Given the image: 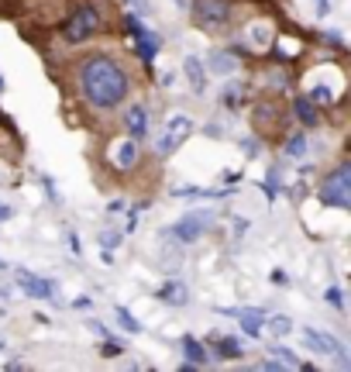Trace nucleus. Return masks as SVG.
<instances>
[{
    "label": "nucleus",
    "instance_id": "nucleus-1",
    "mask_svg": "<svg viewBox=\"0 0 351 372\" xmlns=\"http://www.w3.org/2000/svg\"><path fill=\"white\" fill-rule=\"evenodd\" d=\"M80 90L93 107L110 110L124 103V96L131 90V76L114 56H89L80 66Z\"/></svg>",
    "mask_w": 351,
    "mask_h": 372
},
{
    "label": "nucleus",
    "instance_id": "nucleus-2",
    "mask_svg": "<svg viewBox=\"0 0 351 372\" xmlns=\"http://www.w3.org/2000/svg\"><path fill=\"white\" fill-rule=\"evenodd\" d=\"M320 203H324V207H341V210L351 207V166L348 162H341V166L324 180V186H320Z\"/></svg>",
    "mask_w": 351,
    "mask_h": 372
},
{
    "label": "nucleus",
    "instance_id": "nucleus-3",
    "mask_svg": "<svg viewBox=\"0 0 351 372\" xmlns=\"http://www.w3.org/2000/svg\"><path fill=\"white\" fill-rule=\"evenodd\" d=\"M193 131V117L189 114H173L169 121H166V128L159 131V142H155V152L166 159V155H173L176 149L186 142V135Z\"/></svg>",
    "mask_w": 351,
    "mask_h": 372
},
{
    "label": "nucleus",
    "instance_id": "nucleus-4",
    "mask_svg": "<svg viewBox=\"0 0 351 372\" xmlns=\"http://www.w3.org/2000/svg\"><path fill=\"white\" fill-rule=\"evenodd\" d=\"M210 224H214V214L210 210H196V214H186L182 221H176L173 228H169V235L179 238L182 245H193V242H200L210 231Z\"/></svg>",
    "mask_w": 351,
    "mask_h": 372
},
{
    "label": "nucleus",
    "instance_id": "nucleus-5",
    "mask_svg": "<svg viewBox=\"0 0 351 372\" xmlns=\"http://www.w3.org/2000/svg\"><path fill=\"white\" fill-rule=\"evenodd\" d=\"M62 31H66V42H83V38H89L93 31H100V10L89 7V3L76 7V14L66 21Z\"/></svg>",
    "mask_w": 351,
    "mask_h": 372
},
{
    "label": "nucleus",
    "instance_id": "nucleus-6",
    "mask_svg": "<svg viewBox=\"0 0 351 372\" xmlns=\"http://www.w3.org/2000/svg\"><path fill=\"white\" fill-rule=\"evenodd\" d=\"M193 21L200 28H224L231 21V3L228 0H193Z\"/></svg>",
    "mask_w": 351,
    "mask_h": 372
},
{
    "label": "nucleus",
    "instance_id": "nucleus-7",
    "mask_svg": "<svg viewBox=\"0 0 351 372\" xmlns=\"http://www.w3.org/2000/svg\"><path fill=\"white\" fill-rule=\"evenodd\" d=\"M124 21H128V31H131V38H135V52H138V59L152 62V59H155V52H159V45H162V42H159V35H155V31H148L135 10H131Z\"/></svg>",
    "mask_w": 351,
    "mask_h": 372
},
{
    "label": "nucleus",
    "instance_id": "nucleus-8",
    "mask_svg": "<svg viewBox=\"0 0 351 372\" xmlns=\"http://www.w3.org/2000/svg\"><path fill=\"white\" fill-rule=\"evenodd\" d=\"M303 341L314 348V352H320V355H331L341 369H348V355H345V345L334 338V335H327V331H314V328H303Z\"/></svg>",
    "mask_w": 351,
    "mask_h": 372
},
{
    "label": "nucleus",
    "instance_id": "nucleus-9",
    "mask_svg": "<svg viewBox=\"0 0 351 372\" xmlns=\"http://www.w3.org/2000/svg\"><path fill=\"white\" fill-rule=\"evenodd\" d=\"M17 286H21L28 296H35V300H52V296H55V286H52L49 279L35 276V273H28V269H17Z\"/></svg>",
    "mask_w": 351,
    "mask_h": 372
},
{
    "label": "nucleus",
    "instance_id": "nucleus-10",
    "mask_svg": "<svg viewBox=\"0 0 351 372\" xmlns=\"http://www.w3.org/2000/svg\"><path fill=\"white\" fill-rule=\"evenodd\" d=\"M135 162H138V145H135V138H131V135L110 145V166H114V169H121V173H124V169H131Z\"/></svg>",
    "mask_w": 351,
    "mask_h": 372
},
{
    "label": "nucleus",
    "instance_id": "nucleus-11",
    "mask_svg": "<svg viewBox=\"0 0 351 372\" xmlns=\"http://www.w3.org/2000/svg\"><path fill=\"white\" fill-rule=\"evenodd\" d=\"M124 128H128L131 138H145V135H148V114H145L142 103H131V107H128V114H124Z\"/></svg>",
    "mask_w": 351,
    "mask_h": 372
},
{
    "label": "nucleus",
    "instance_id": "nucleus-12",
    "mask_svg": "<svg viewBox=\"0 0 351 372\" xmlns=\"http://www.w3.org/2000/svg\"><path fill=\"white\" fill-rule=\"evenodd\" d=\"M207 66H210V73L214 76H231V73H238V56H228V52H221V49H214L210 56H207Z\"/></svg>",
    "mask_w": 351,
    "mask_h": 372
},
{
    "label": "nucleus",
    "instance_id": "nucleus-13",
    "mask_svg": "<svg viewBox=\"0 0 351 372\" xmlns=\"http://www.w3.org/2000/svg\"><path fill=\"white\" fill-rule=\"evenodd\" d=\"M182 69H186V80H189V87L196 93L207 90V69H203V62L196 59V56H186L182 59Z\"/></svg>",
    "mask_w": 351,
    "mask_h": 372
},
{
    "label": "nucleus",
    "instance_id": "nucleus-14",
    "mask_svg": "<svg viewBox=\"0 0 351 372\" xmlns=\"http://www.w3.org/2000/svg\"><path fill=\"white\" fill-rule=\"evenodd\" d=\"M234 317L241 321L245 335H252V338H259V335H262V324H265L262 310H234Z\"/></svg>",
    "mask_w": 351,
    "mask_h": 372
},
{
    "label": "nucleus",
    "instance_id": "nucleus-15",
    "mask_svg": "<svg viewBox=\"0 0 351 372\" xmlns=\"http://www.w3.org/2000/svg\"><path fill=\"white\" fill-rule=\"evenodd\" d=\"M210 348H214L221 359H241V355H245V348H241L238 338H210Z\"/></svg>",
    "mask_w": 351,
    "mask_h": 372
},
{
    "label": "nucleus",
    "instance_id": "nucleus-16",
    "mask_svg": "<svg viewBox=\"0 0 351 372\" xmlns=\"http://www.w3.org/2000/svg\"><path fill=\"white\" fill-rule=\"evenodd\" d=\"M293 114H296L307 128H310V124H317V107H314V100H310V96H296V100H293Z\"/></svg>",
    "mask_w": 351,
    "mask_h": 372
},
{
    "label": "nucleus",
    "instance_id": "nucleus-17",
    "mask_svg": "<svg viewBox=\"0 0 351 372\" xmlns=\"http://www.w3.org/2000/svg\"><path fill=\"white\" fill-rule=\"evenodd\" d=\"M182 352H186V362H193V366H207V362H210L207 348H203L196 338H182Z\"/></svg>",
    "mask_w": 351,
    "mask_h": 372
},
{
    "label": "nucleus",
    "instance_id": "nucleus-18",
    "mask_svg": "<svg viewBox=\"0 0 351 372\" xmlns=\"http://www.w3.org/2000/svg\"><path fill=\"white\" fill-rule=\"evenodd\" d=\"M159 300H166V303H176V307H179V303H186L189 296H186V286L173 279V282H166V286L159 289Z\"/></svg>",
    "mask_w": 351,
    "mask_h": 372
},
{
    "label": "nucleus",
    "instance_id": "nucleus-19",
    "mask_svg": "<svg viewBox=\"0 0 351 372\" xmlns=\"http://www.w3.org/2000/svg\"><path fill=\"white\" fill-rule=\"evenodd\" d=\"M268 359H275V362H279L282 369H300V366H303V362H300V359H296L293 352H289V348H282V345L268 348Z\"/></svg>",
    "mask_w": 351,
    "mask_h": 372
},
{
    "label": "nucleus",
    "instance_id": "nucleus-20",
    "mask_svg": "<svg viewBox=\"0 0 351 372\" xmlns=\"http://www.w3.org/2000/svg\"><path fill=\"white\" fill-rule=\"evenodd\" d=\"M303 152H307V138H303V131L289 135V138H286V159H303Z\"/></svg>",
    "mask_w": 351,
    "mask_h": 372
},
{
    "label": "nucleus",
    "instance_id": "nucleus-21",
    "mask_svg": "<svg viewBox=\"0 0 351 372\" xmlns=\"http://www.w3.org/2000/svg\"><path fill=\"white\" fill-rule=\"evenodd\" d=\"M289 331H293V321H289V317H282V314H279V317H268V335H279V338H282V335H289Z\"/></svg>",
    "mask_w": 351,
    "mask_h": 372
},
{
    "label": "nucleus",
    "instance_id": "nucleus-22",
    "mask_svg": "<svg viewBox=\"0 0 351 372\" xmlns=\"http://www.w3.org/2000/svg\"><path fill=\"white\" fill-rule=\"evenodd\" d=\"M117 321H121V328H124V331H131V335H142V324H138V321H135V317H131L124 307H117Z\"/></svg>",
    "mask_w": 351,
    "mask_h": 372
},
{
    "label": "nucleus",
    "instance_id": "nucleus-23",
    "mask_svg": "<svg viewBox=\"0 0 351 372\" xmlns=\"http://www.w3.org/2000/svg\"><path fill=\"white\" fill-rule=\"evenodd\" d=\"M262 193L268 200H275V193H279V169H268V176H265V186Z\"/></svg>",
    "mask_w": 351,
    "mask_h": 372
},
{
    "label": "nucleus",
    "instance_id": "nucleus-24",
    "mask_svg": "<svg viewBox=\"0 0 351 372\" xmlns=\"http://www.w3.org/2000/svg\"><path fill=\"white\" fill-rule=\"evenodd\" d=\"M310 100H314V103H331V100H334V90H327V87H314Z\"/></svg>",
    "mask_w": 351,
    "mask_h": 372
},
{
    "label": "nucleus",
    "instance_id": "nucleus-25",
    "mask_svg": "<svg viewBox=\"0 0 351 372\" xmlns=\"http://www.w3.org/2000/svg\"><path fill=\"white\" fill-rule=\"evenodd\" d=\"M117 245H121V235H117V231L100 235V248H107V252H110V248H117Z\"/></svg>",
    "mask_w": 351,
    "mask_h": 372
},
{
    "label": "nucleus",
    "instance_id": "nucleus-26",
    "mask_svg": "<svg viewBox=\"0 0 351 372\" xmlns=\"http://www.w3.org/2000/svg\"><path fill=\"white\" fill-rule=\"evenodd\" d=\"M252 38H255L259 45H268V28H265V24H255V28H252Z\"/></svg>",
    "mask_w": 351,
    "mask_h": 372
},
{
    "label": "nucleus",
    "instance_id": "nucleus-27",
    "mask_svg": "<svg viewBox=\"0 0 351 372\" xmlns=\"http://www.w3.org/2000/svg\"><path fill=\"white\" fill-rule=\"evenodd\" d=\"M238 100H241V90H238V87H231V90L224 93V107H238Z\"/></svg>",
    "mask_w": 351,
    "mask_h": 372
},
{
    "label": "nucleus",
    "instance_id": "nucleus-28",
    "mask_svg": "<svg viewBox=\"0 0 351 372\" xmlns=\"http://www.w3.org/2000/svg\"><path fill=\"white\" fill-rule=\"evenodd\" d=\"M327 300H331L334 307H345V296H341V289H338V286H331V289H327Z\"/></svg>",
    "mask_w": 351,
    "mask_h": 372
},
{
    "label": "nucleus",
    "instance_id": "nucleus-29",
    "mask_svg": "<svg viewBox=\"0 0 351 372\" xmlns=\"http://www.w3.org/2000/svg\"><path fill=\"white\" fill-rule=\"evenodd\" d=\"M138 14H152V0H128Z\"/></svg>",
    "mask_w": 351,
    "mask_h": 372
},
{
    "label": "nucleus",
    "instance_id": "nucleus-30",
    "mask_svg": "<svg viewBox=\"0 0 351 372\" xmlns=\"http://www.w3.org/2000/svg\"><path fill=\"white\" fill-rule=\"evenodd\" d=\"M100 352H103L107 359H117V355H121V345H114V341H107V345H103Z\"/></svg>",
    "mask_w": 351,
    "mask_h": 372
},
{
    "label": "nucleus",
    "instance_id": "nucleus-31",
    "mask_svg": "<svg viewBox=\"0 0 351 372\" xmlns=\"http://www.w3.org/2000/svg\"><path fill=\"white\" fill-rule=\"evenodd\" d=\"M203 135H207V138H221V128H217V124H207Z\"/></svg>",
    "mask_w": 351,
    "mask_h": 372
},
{
    "label": "nucleus",
    "instance_id": "nucleus-32",
    "mask_svg": "<svg viewBox=\"0 0 351 372\" xmlns=\"http://www.w3.org/2000/svg\"><path fill=\"white\" fill-rule=\"evenodd\" d=\"M10 217H14V210H10L7 203H0V224H3V221H10Z\"/></svg>",
    "mask_w": 351,
    "mask_h": 372
},
{
    "label": "nucleus",
    "instance_id": "nucleus-33",
    "mask_svg": "<svg viewBox=\"0 0 351 372\" xmlns=\"http://www.w3.org/2000/svg\"><path fill=\"white\" fill-rule=\"evenodd\" d=\"M327 7H331L327 0H317V10H320V14H327Z\"/></svg>",
    "mask_w": 351,
    "mask_h": 372
},
{
    "label": "nucleus",
    "instance_id": "nucleus-34",
    "mask_svg": "<svg viewBox=\"0 0 351 372\" xmlns=\"http://www.w3.org/2000/svg\"><path fill=\"white\" fill-rule=\"evenodd\" d=\"M0 352H3V335H0Z\"/></svg>",
    "mask_w": 351,
    "mask_h": 372
}]
</instances>
